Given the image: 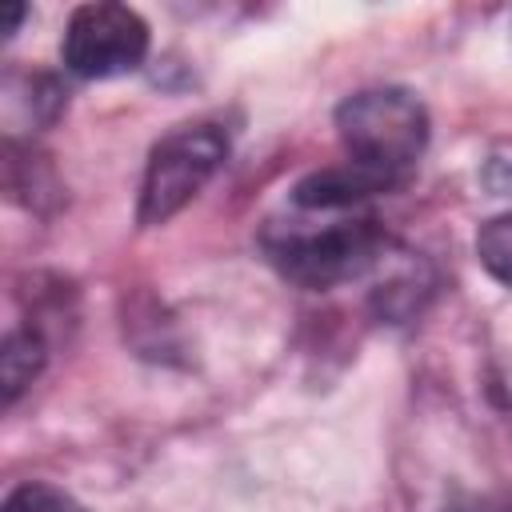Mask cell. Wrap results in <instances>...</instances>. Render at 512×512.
<instances>
[{"label": "cell", "instance_id": "cell-4", "mask_svg": "<svg viewBox=\"0 0 512 512\" xmlns=\"http://www.w3.org/2000/svg\"><path fill=\"white\" fill-rule=\"evenodd\" d=\"M64 64L84 80L136 72L148 56V24L124 4H80L64 32Z\"/></svg>", "mask_w": 512, "mask_h": 512}, {"label": "cell", "instance_id": "cell-1", "mask_svg": "<svg viewBox=\"0 0 512 512\" xmlns=\"http://www.w3.org/2000/svg\"><path fill=\"white\" fill-rule=\"evenodd\" d=\"M344 164L296 184V208H356L360 200L408 180L424 144L428 112L404 88H364L336 108Z\"/></svg>", "mask_w": 512, "mask_h": 512}, {"label": "cell", "instance_id": "cell-7", "mask_svg": "<svg viewBox=\"0 0 512 512\" xmlns=\"http://www.w3.org/2000/svg\"><path fill=\"white\" fill-rule=\"evenodd\" d=\"M4 512H88V508L80 500H72L68 492L44 484V480H28V484L8 492Z\"/></svg>", "mask_w": 512, "mask_h": 512}, {"label": "cell", "instance_id": "cell-2", "mask_svg": "<svg viewBox=\"0 0 512 512\" xmlns=\"http://www.w3.org/2000/svg\"><path fill=\"white\" fill-rule=\"evenodd\" d=\"M388 248V236L372 216L352 208H300L296 220L264 232L268 260L304 288H336L364 276Z\"/></svg>", "mask_w": 512, "mask_h": 512}, {"label": "cell", "instance_id": "cell-5", "mask_svg": "<svg viewBox=\"0 0 512 512\" xmlns=\"http://www.w3.org/2000/svg\"><path fill=\"white\" fill-rule=\"evenodd\" d=\"M44 364V344L32 332H12L4 344V396L12 400Z\"/></svg>", "mask_w": 512, "mask_h": 512}, {"label": "cell", "instance_id": "cell-6", "mask_svg": "<svg viewBox=\"0 0 512 512\" xmlns=\"http://www.w3.org/2000/svg\"><path fill=\"white\" fill-rule=\"evenodd\" d=\"M476 256L500 284H512V212L488 220L476 232Z\"/></svg>", "mask_w": 512, "mask_h": 512}, {"label": "cell", "instance_id": "cell-3", "mask_svg": "<svg viewBox=\"0 0 512 512\" xmlns=\"http://www.w3.org/2000/svg\"><path fill=\"white\" fill-rule=\"evenodd\" d=\"M228 156V132L220 124H180L168 132L144 168L140 184V224H164L172 220L224 164Z\"/></svg>", "mask_w": 512, "mask_h": 512}, {"label": "cell", "instance_id": "cell-8", "mask_svg": "<svg viewBox=\"0 0 512 512\" xmlns=\"http://www.w3.org/2000/svg\"><path fill=\"white\" fill-rule=\"evenodd\" d=\"M508 512H512V508H508Z\"/></svg>", "mask_w": 512, "mask_h": 512}]
</instances>
